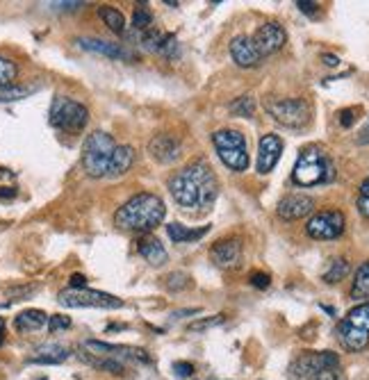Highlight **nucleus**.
<instances>
[{
	"label": "nucleus",
	"mask_w": 369,
	"mask_h": 380,
	"mask_svg": "<svg viewBox=\"0 0 369 380\" xmlns=\"http://www.w3.org/2000/svg\"><path fill=\"white\" fill-rule=\"evenodd\" d=\"M207 230H210V225H200L196 230H189L184 228L182 223H169L166 225V234L175 241V244H184V241H196L200 237H205Z\"/></svg>",
	"instance_id": "25"
},
{
	"label": "nucleus",
	"mask_w": 369,
	"mask_h": 380,
	"mask_svg": "<svg viewBox=\"0 0 369 380\" xmlns=\"http://www.w3.org/2000/svg\"><path fill=\"white\" fill-rule=\"evenodd\" d=\"M360 196L369 200V178H367V180H365L363 184H360Z\"/></svg>",
	"instance_id": "48"
},
{
	"label": "nucleus",
	"mask_w": 369,
	"mask_h": 380,
	"mask_svg": "<svg viewBox=\"0 0 369 380\" xmlns=\"http://www.w3.org/2000/svg\"><path fill=\"white\" fill-rule=\"evenodd\" d=\"M69 358H71L69 346H64V344H42L35 353L30 355L28 362H32V365H60V362L69 360Z\"/></svg>",
	"instance_id": "20"
},
{
	"label": "nucleus",
	"mask_w": 369,
	"mask_h": 380,
	"mask_svg": "<svg viewBox=\"0 0 369 380\" xmlns=\"http://www.w3.org/2000/svg\"><path fill=\"white\" fill-rule=\"evenodd\" d=\"M280 153H283V139L278 135H264L258 148V173H269L278 164Z\"/></svg>",
	"instance_id": "18"
},
{
	"label": "nucleus",
	"mask_w": 369,
	"mask_h": 380,
	"mask_svg": "<svg viewBox=\"0 0 369 380\" xmlns=\"http://www.w3.org/2000/svg\"><path fill=\"white\" fill-rule=\"evenodd\" d=\"M35 87H21V85H7L0 87V103H14V101H23L28 98L30 94H35Z\"/></svg>",
	"instance_id": "28"
},
{
	"label": "nucleus",
	"mask_w": 369,
	"mask_h": 380,
	"mask_svg": "<svg viewBox=\"0 0 369 380\" xmlns=\"http://www.w3.org/2000/svg\"><path fill=\"white\" fill-rule=\"evenodd\" d=\"M180 150H182L180 141L175 139L173 135H155L153 139L148 141L151 157L160 162V164H171V162L180 157Z\"/></svg>",
	"instance_id": "16"
},
{
	"label": "nucleus",
	"mask_w": 369,
	"mask_h": 380,
	"mask_svg": "<svg viewBox=\"0 0 369 380\" xmlns=\"http://www.w3.org/2000/svg\"><path fill=\"white\" fill-rule=\"evenodd\" d=\"M173 374L178 378H189L194 374V365H189V362H173Z\"/></svg>",
	"instance_id": "37"
},
{
	"label": "nucleus",
	"mask_w": 369,
	"mask_h": 380,
	"mask_svg": "<svg viewBox=\"0 0 369 380\" xmlns=\"http://www.w3.org/2000/svg\"><path fill=\"white\" fill-rule=\"evenodd\" d=\"M335 178L333 162L326 157V153L319 146H306L301 150L299 159L294 164L292 180L301 187H312V184L331 182Z\"/></svg>",
	"instance_id": "3"
},
{
	"label": "nucleus",
	"mask_w": 369,
	"mask_h": 380,
	"mask_svg": "<svg viewBox=\"0 0 369 380\" xmlns=\"http://www.w3.org/2000/svg\"><path fill=\"white\" fill-rule=\"evenodd\" d=\"M212 144L219 153L221 162L232 171H246L248 169V150L246 139L237 130H219L212 135Z\"/></svg>",
	"instance_id": "8"
},
{
	"label": "nucleus",
	"mask_w": 369,
	"mask_h": 380,
	"mask_svg": "<svg viewBox=\"0 0 369 380\" xmlns=\"http://www.w3.org/2000/svg\"><path fill=\"white\" fill-rule=\"evenodd\" d=\"M230 112L235 116H244V119H251L253 112H255V101L251 96H239L237 101L230 103Z\"/></svg>",
	"instance_id": "31"
},
{
	"label": "nucleus",
	"mask_w": 369,
	"mask_h": 380,
	"mask_svg": "<svg viewBox=\"0 0 369 380\" xmlns=\"http://www.w3.org/2000/svg\"><path fill=\"white\" fill-rule=\"evenodd\" d=\"M164 214L166 207L162 198L144 191L119 207V212L114 214V225L130 232H151L164 221Z\"/></svg>",
	"instance_id": "2"
},
{
	"label": "nucleus",
	"mask_w": 369,
	"mask_h": 380,
	"mask_svg": "<svg viewBox=\"0 0 369 380\" xmlns=\"http://www.w3.org/2000/svg\"><path fill=\"white\" fill-rule=\"evenodd\" d=\"M340 344L351 353L363 351L369 344V303H360L347 312V317L338 326Z\"/></svg>",
	"instance_id": "5"
},
{
	"label": "nucleus",
	"mask_w": 369,
	"mask_h": 380,
	"mask_svg": "<svg viewBox=\"0 0 369 380\" xmlns=\"http://www.w3.org/2000/svg\"><path fill=\"white\" fill-rule=\"evenodd\" d=\"M5 335H7V323L3 317H0V346H3V342H5Z\"/></svg>",
	"instance_id": "47"
},
{
	"label": "nucleus",
	"mask_w": 369,
	"mask_h": 380,
	"mask_svg": "<svg viewBox=\"0 0 369 380\" xmlns=\"http://www.w3.org/2000/svg\"><path fill=\"white\" fill-rule=\"evenodd\" d=\"M69 285H71V289H85L87 287V278L83 276V273H74L71 280H69Z\"/></svg>",
	"instance_id": "40"
},
{
	"label": "nucleus",
	"mask_w": 369,
	"mask_h": 380,
	"mask_svg": "<svg viewBox=\"0 0 369 380\" xmlns=\"http://www.w3.org/2000/svg\"><path fill=\"white\" fill-rule=\"evenodd\" d=\"M58 301L64 307H103V310H117L121 307L123 301L105 292H96V289H64L58 294Z\"/></svg>",
	"instance_id": "10"
},
{
	"label": "nucleus",
	"mask_w": 369,
	"mask_h": 380,
	"mask_svg": "<svg viewBox=\"0 0 369 380\" xmlns=\"http://www.w3.org/2000/svg\"><path fill=\"white\" fill-rule=\"evenodd\" d=\"M198 312H200L198 307H194V310H191V307H189V310H175L173 312V319H180L182 314H198Z\"/></svg>",
	"instance_id": "46"
},
{
	"label": "nucleus",
	"mask_w": 369,
	"mask_h": 380,
	"mask_svg": "<svg viewBox=\"0 0 369 380\" xmlns=\"http://www.w3.org/2000/svg\"><path fill=\"white\" fill-rule=\"evenodd\" d=\"M46 323H48V314L44 310H35V307H30V310H23V312L16 314L14 328L19 330V333H32V330L44 328Z\"/></svg>",
	"instance_id": "22"
},
{
	"label": "nucleus",
	"mask_w": 369,
	"mask_h": 380,
	"mask_svg": "<svg viewBox=\"0 0 369 380\" xmlns=\"http://www.w3.org/2000/svg\"><path fill=\"white\" fill-rule=\"evenodd\" d=\"M132 162H135V148L132 146H128V144H123V146H117L108 178H119V175L128 173L130 171V166H132Z\"/></svg>",
	"instance_id": "23"
},
{
	"label": "nucleus",
	"mask_w": 369,
	"mask_h": 380,
	"mask_svg": "<svg viewBox=\"0 0 369 380\" xmlns=\"http://www.w3.org/2000/svg\"><path fill=\"white\" fill-rule=\"evenodd\" d=\"M83 351L94 355V358H110L117 362H135V365H151L148 353L137 346H119V344H108L98 342V339H87L83 344Z\"/></svg>",
	"instance_id": "9"
},
{
	"label": "nucleus",
	"mask_w": 369,
	"mask_h": 380,
	"mask_svg": "<svg viewBox=\"0 0 369 380\" xmlns=\"http://www.w3.org/2000/svg\"><path fill=\"white\" fill-rule=\"evenodd\" d=\"M230 58L242 69H253L262 62V58L251 42V37H244V35H239L230 42Z\"/></svg>",
	"instance_id": "19"
},
{
	"label": "nucleus",
	"mask_w": 369,
	"mask_h": 380,
	"mask_svg": "<svg viewBox=\"0 0 369 380\" xmlns=\"http://www.w3.org/2000/svg\"><path fill=\"white\" fill-rule=\"evenodd\" d=\"M322 60H324L326 67H338V64H340V58H335V55H328V53L322 55Z\"/></svg>",
	"instance_id": "45"
},
{
	"label": "nucleus",
	"mask_w": 369,
	"mask_h": 380,
	"mask_svg": "<svg viewBox=\"0 0 369 380\" xmlns=\"http://www.w3.org/2000/svg\"><path fill=\"white\" fill-rule=\"evenodd\" d=\"M210 260L219 269H235L242 262V244L239 239H221L210 248Z\"/></svg>",
	"instance_id": "15"
},
{
	"label": "nucleus",
	"mask_w": 369,
	"mask_h": 380,
	"mask_svg": "<svg viewBox=\"0 0 369 380\" xmlns=\"http://www.w3.org/2000/svg\"><path fill=\"white\" fill-rule=\"evenodd\" d=\"M48 121H51L53 128H58L62 132H80L89 123V110L74 98L55 96L51 112H48Z\"/></svg>",
	"instance_id": "6"
},
{
	"label": "nucleus",
	"mask_w": 369,
	"mask_h": 380,
	"mask_svg": "<svg viewBox=\"0 0 369 380\" xmlns=\"http://www.w3.org/2000/svg\"><path fill=\"white\" fill-rule=\"evenodd\" d=\"M356 205H358V212L363 214L365 219H369V200H367V198H363V196H360Z\"/></svg>",
	"instance_id": "42"
},
{
	"label": "nucleus",
	"mask_w": 369,
	"mask_h": 380,
	"mask_svg": "<svg viewBox=\"0 0 369 380\" xmlns=\"http://www.w3.org/2000/svg\"><path fill=\"white\" fill-rule=\"evenodd\" d=\"M264 110H267V114L274 119L276 123L292 128V130L306 128L312 119L310 105L303 98H269L264 101Z\"/></svg>",
	"instance_id": "7"
},
{
	"label": "nucleus",
	"mask_w": 369,
	"mask_h": 380,
	"mask_svg": "<svg viewBox=\"0 0 369 380\" xmlns=\"http://www.w3.org/2000/svg\"><path fill=\"white\" fill-rule=\"evenodd\" d=\"M169 191L182 209L207 212L219 196V180L205 159H194L171 178Z\"/></svg>",
	"instance_id": "1"
},
{
	"label": "nucleus",
	"mask_w": 369,
	"mask_h": 380,
	"mask_svg": "<svg viewBox=\"0 0 369 380\" xmlns=\"http://www.w3.org/2000/svg\"><path fill=\"white\" fill-rule=\"evenodd\" d=\"M85 3H51V7H55V10H78Z\"/></svg>",
	"instance_id": "43"
},
{
	"label": "nucleus",
	"mask_w": 369,
	"mask_h": 380,
	"mask_svg": "<svg viewBox=\"0 0 369 380\" xmlns=\"http://www.w3.org/2000/svg\"><path fill=\"white\" fill-rule=\"evenodd\" d=\"M71 328V319L64 317V314H53V317H48V333H60V330H67Z\"/></svg>",
	"instance_id": "34"
},
{
	"label": "nucleus",
	"mask_w": 369,
	"mask_h": 380,
	"mask_svg": "<svg viewBox=\"0 0 369 380\" xmlns=\"http://www.w3.org/2000/svg\"><path fill=\"white\" fill-rule=\"evenodd\" d=\"M226 321V317L223 314H216V317H210V319H198L194 323H189V333H203V330L207 328H214V326H221V323Z\"/></svg>",
	"instance_id": "33"
},
{
	"label": "nucleus",
	"mask_w": 369,
	"mask_h": 380,
	"mask_svg": "<svg viewBox=\"0 0 369 380\" xmlns=\"http://www.w3.org/2000/svg\"><path fill=\"white\" fill-rule=\"evenodd\" d=\"M139 42L141 46L151 53L164 55V58H178V42H175V35H166V32L157 30V28H148L146 32H139Z\"/></svg>",
	"instance_id": "14"
},
{
	"label": "nucleus",
	"mask_w": 369,
	"mask_h": 380,
	"mask_svg": "<svg viewBox=\"0 0 369 380\" xmlns=\"http://www.w3.org/2000/svg\"><path fill=\"white\" fill-rule=\"evenodd\" d=\"M312 207H315V203H312L310 196H303V193H290V196H285L278 203L276 214L285 221H296V219L308 216L312 212Z\"/></svg>",
	"instance_id": "17"
},
{
	"label": "nucleus",
	"mask_w": 369,
	"mask_h": 380,
	"mask_svg": "<svg viewBox=\"0 0 369 380\" xmlns=\"http://www.w3.org/2000/svg\"><path fill=\"white\" fill-rule=\"evenodd\" d=\"M119 144L112 139V135L96 130L85 139L83 146V169L89 178H108L112 157H114Z\"/></svg>",
	"instance_id": "4"
},
{
	"label": "nucleus",
	"mask_w": 369,
	"mask_h": 380,
	"mask_svg": "<svg viewBox=\"0 0 369 380\" xmlns=\"http://www.w3.org/2000/svg\"><path fill=\"white\" fill-rule=\"evenodd\" d=\"M358 107H347V110H342L340 112V126L342 128H351L358 121Z\"/></svg>",
	"instance_id": "36"
},
{
	"label": "nucleus",
	"mask_w": 369,
	"mask_h": 380,
	"mask_svg": "<svg viewBox=\"0 0 369 380\" xmlns=\"http://www.w3.org/2000/svg\"><path fill=\"white\" fill-rule=\"evenodd\" d=\"M347 273H349V262L344 260V257H335V260L331 262V266H328V271L324 273V282H328V285H335V282L347 278Z\"/></svg>",
	"instance_id": "29"
},
{
	"label": "nucleus",
	"mask_w": 369,
	"mask_h": 380,
	"mask_svg": "<svg viewBox=\"0 0 369 380\" xmlns=\"http://www.w3.org/2000/svg\"><path fill=\"white\" fill-rule=\"evenodd\" d=\"M340 358L331 351H319V353H303L299 355L292 367H290V378L292 380H312L317 374H322L326 369H338Z\"/></svg>",
	"instance_id": "11"
},
{
	"label": "nucleus",
	"mask_w": 369,
	"mask_h": 380,
	"mask_svg": "<svg viewBox=\"0 0 369 380\" xmlns=\"http://www.w3.org/2000/svg\"><path fill=\"white\" fill-rule=\"evenodd\" d=\"M187 285H189V276H184V273H171V276H166V287H169L171 292H180V289Z\"/></svg>",
	"instance_id": "35"
},
{
	"label": "nucleus",
	"mask_w": 369,
	"mask_h": 380,
	"mask_svg": "<svg viewBox=\"0 0 369 380\" xmlns=\"http://www.w3.org/2000/svg\"><path fill=\"white\" fill-rule=\"evenodd\" d=\"M12 198H16L14 187H0V200H12Z\"/></svg>",
	"instance_id": "44"
},
{
	"label": "nucleus",
	"mask_w": 369,
	"mask_h": 380,
	"mask_svg": "<svg viewBox=\"0 0 369 380\" xmlns=\"http://www.w3.org/2000/svg\"><path fill=\"white\" fill-rule=\"evenodd\" d=\"M306 232L312 239H335L344 232V214L338 209L317 212L306 225Z\"/></svg>",
	"instance_id": "12"
},
{
	"label": "nucleus",
	"mask_w": 369,
	"mask_h": 380,
	"mask_svg": "<svg viewBox=\"0 0 369 380\" xmlns=\"http://www.w3.org/2000/svg\"><path fill=\"white\" fill-rule=\"evenodd\" d=\"M139 255L146 260L148 264H153V266H162V264H166V260H169V255H166V250H164V246H162V241L160 239H144V241H139Z\"/></svg>",
	"instance_id": "24"
},
{
	"label": "nucleus",
	"mask_w": 369,
	"mask_h": 380,
	"mask_svg": "<svg viewBox=\"0 0 369 380\" xmlns=\"http://www.w3.org/2000/svg\"><path fill=\"white\" fill-rule=\"evenodd\" d=\"M83 51H89V53H96V55H105V58H112V60H126L130 58L126 51L119 44H110V42H103V39H94V37H83L76 42Z\"/></svg>",
	"instance_id": "21"
},
{
	"label": "nucleus",
	"mask_w": 369,
	"mask_h": 380,
	"mask_svg": "<svg viewBox=\"0 0 369 380\" xmlns=\"http://www.w3.org/2000/svg\"><path fill=\"white\" fill-rule=\"evenodd\" d=\"M98 16L103 19V23L112 30V32H117V35H123L126 32V16L117 10V7H112V5H103L98 7Z\"/></svg>",
	"instance_id": "26"
},
{
	"label": "nucleus",
	"mask_w": 369,
	"mask_h": 380,
	"mask_svg": "<svg viewBox=\"0 0 369 380\" xmlns=\"http://www.w3.org/2000/svg\"><path fill=\"white\" fill-rule=\"evenodd\" d=\"M356 141L360 144V146H365V144H369V116H367V123L360 128V132L356 137Z\"/></svg>",
	"instance_id": "41"
},
{
	"label": "nucleus",
	"mask_w": 369,
	"mask_h": 380,
	"mask_svg": "<svg viewBox=\"0 0 369 380\" xmlns=\"http://www.w3.org/2000/svg\"><path fill=\"white\" fill-rule=\"evenodd\" d=\"M296 7H299V10L303 12V14H308V16H317L319 14V5L317 3H296Z\"/></svg>",
	"instance_id": "39"
},
{
	"label": "nucleus",
	"mask_w": 369,
	"mask_h": 380,
	"mask_svg": "<svg viewBox=\"0 0 369 380\" xmlns=\"http://www.w3.org/2000/svg\"><path fill=\"white\" fill-rule=\"evenodd\" d=\"M19 74V67L0 55V87H7V85H14V78Z\"/></svg>",
	"instance_id": "32"
},
{
	"label": "nucleus",
	"mask_w": 369,
	"mask_h": 380,
	"mask_svg": "<svg viewBox=\"0 0 369 380\" xmlns=\"http://www.w3.org/2000/svg\"><path fill=\"white\" fill-rule=\"evenodd\" d=\"M269 276L267 273H262V271H255V273H251V285L253 287H258V289H267L269 287Z\"/></svg>",
	"instance_id": "38"
},
{
	"label": "nucleus",
	"mask_w": 369,
	"mask_h": 380,
	"mask_svg": "<svg viewBox=\"0 0 369 380\" xmlns=\"http://www.w3.org/2000/svg\"><path fill=\"white\" fill-rule=\"evenodd\" d=\"M251 42L255 46V51H258V55L264 60V58H269V55L278 53L280 48L285 46L287 35H285L283 26H278V23H264V26L255 30Z\"/></svg>",
	"instance_id": "13"
},
{
	"label": "nucleus",
	"mask_w": 369,
	"mask_h": 380,
	"mask_svg": "<svg viewBox=\"0 0 369 380\" xmlns=\"http://www.w3.org/2000/svg\"><path fill=\"white\" fill-rule=\"evenodd\" d=\"M153 26V12L148 10V5H137L132 12V28L137 32H146Z\"/></svg>",
	"instance_id": "30"
},
{
	"label": "nucleus",
	"mask_w": 369,
	"mask_h": 380,
	"mask_svg": "<svg viewBox=\"0 0 369 380\" xmlns=\"http://www.w3.org/2000/svg\"><path fill=\"white\" fill-rule=\"evenodd\" d=\"M351 298H369V262L360 264L354 278V287H351Z\"/></svg>",
	"instance_id": "27"
}]
</instances>
